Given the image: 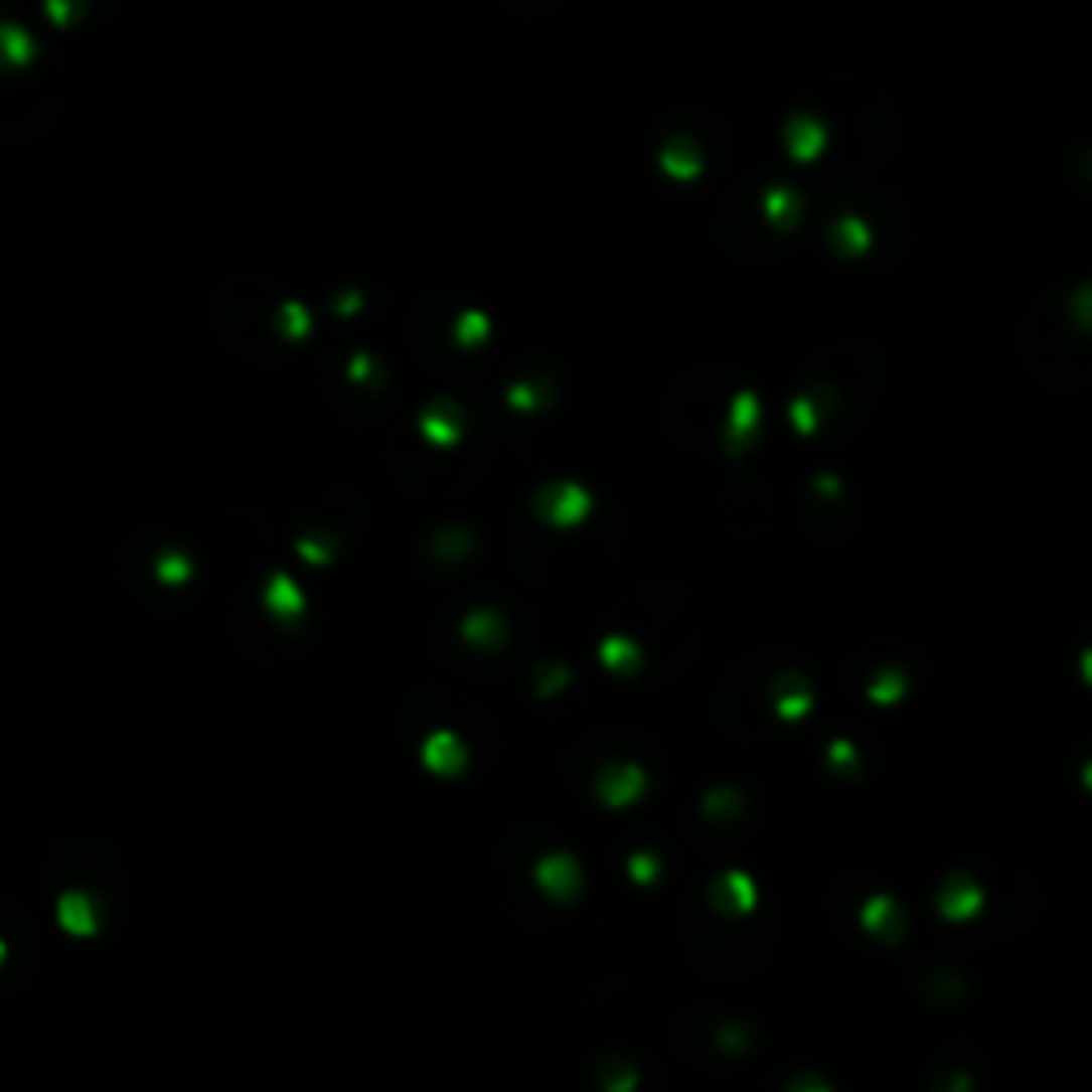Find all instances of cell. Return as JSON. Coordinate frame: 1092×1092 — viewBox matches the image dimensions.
<instances>
[{"label":"cell","instance_id":"obj_1","mask_svg":"<svg viewBox=\"0 0 1092 1092\" xmlns=\"http://www.w3.org/2000/svg\"><path fill=\"white\" fill-rule=\"evenodd\" d=\"M533 884L542 888V897H551L555 905H568L581 892V867L572 863L568 853H542L533 863Z\"/></svg>","mask_w":1092,"mask_h":1092},{"label":"cell","instance_id":"obj_2","mask_svg":"<svg viewBox=\"0 0 1092 1092\" xmlns=\"http://www.w3.org/2000/svg\"><path fill=\"white\" fill-rule=\"evenodd\" d=\"M56 922L60 930H68L73 939H95V930H99V905L91 892H60V901H56Z\"/></svg>","mask_w":1092,"mask_h":1092},{"label":"cell","instance_id":"obj_3","mask_svg":"<svg viewBox=\"0 0 1092 1092\" xmlns=\"http://www.w3.org/2000/svg\"><path fill=\"white\" fill-rule=\"evenodd\" d=\"M423 764H427V773H436V777H461V773H465V743L457 739L453 730L427 734V743H423Z\"/></svg>","mask_w":1092,"mask_h":1092},{"label":"cell","instance_id":"obj_4","mask_svg":"<svg viewBox=\"0 0 1092 1092\" xmlns=\"http://www.w3.org/2000/svg\"><path fill=\"white\" fill-rule=\"evenodd\" d=\"M823 146H828V129H823V120L794 116L790 124H785V154H790L794 163H815V158L823 154Z\"/></svg>","mask_w":1092,"mask_h":1092},{"label":"cell","instance_id":"obj_5","mask_svg":"<svg viewBox=\"0 0 1092 1092\" xmlns=\"http://www.w3.org/2000/svg\"><path fill=\"white\" fill-rule=\"evenodd\" d=\"M265 606H270V615H278V619H299L308 598H303V589L291 581V572H274L270 585H265Z\"/></svg>","mask_w":1092,"mask_h":1092},{"label":"cell","instance_id":"obj_6","mask_svg":"<svg viewBox=\"0 0 1092 1092\" xmlns=\"http://www.w3.org/2000/svg\"><path fill=\"white\" fill-rule=\"evenodd\" d=\"M585 508H589V495L585 491H577V487H555L551 491V508L542 504V516L551 525H572V521H581L585 516Z\"/></svg>","mask_w":1092,"mask_h":1092},{"label":"cell","instance_id":"obj_7","mask_svg":"<svg viewBox=\"0 0 1092 1092\" xmlns=\"http://www.w3.org/2000/svg\"><path fill=\"white\" fill-rule=\"evenodd\" d=\"M832 240H836V248H840L845 257H863V253H871V226H867L863 218H853V213H840L836 226H832Z\"/></svg>","mask_w":1092,"mask_h":1092},{"label":"cell","instance_id":"obj_8","mask_svg":"<svg viewBox=\"0 0 1092 1092\" xmlns=\"http://www.w3.org/2000/svg\"><path fill=\"white\" fill-rule=\"evenodd\" d=\"M764 213H768V222H777V226H794L802 205H798V196L790 188H768L764 192Z\"/></svg>","mask_w":1092,"mask_h":1092},{"label":"cell","instance_id":"obj_9","mask_svg":"<svg viewBox=\"0 0 1092 1092\" xmlns=\"http://www.w3.org/2000/svg\"><path fill=\"white\" fill-rule=\"evenodd\" d=\"M499 628H504V623H499L495 611H474V615H465L461 636L474 640V644H495V640H499Z\"/></svg>","mask_w":1092,"mask_h":1092},{"label":"cell","instance_id":"obj_10","mask_svg":"<svg viewBox=\"0 0 1092 1092\" xmlns=\"http://www.w3.org/2000/svg\"><path fill=\"white\" fill-rule=\"evenodd\" d=\"M154 577L158 581H167V585H175V581H188L192 577V560L184 551H167V555H158L154 560Z\"/></svg>","mask_w":1092,"mask_h":1092},{"label":"cell","instance_id":"obj_11","mask_svg":"<svg viewBox=\"0 0 1092 1092\" xmlns=\"http://www.w3.org/2000/svg\"><path fill=\"white\" fill-rule=\"evenodd\" d=\"M1071 316H1076L1084 329H1092V282H1084L1080 291L1071 295Z\"/></svg>","mask_w":1092,"mask_h":1092}]
</instances>
